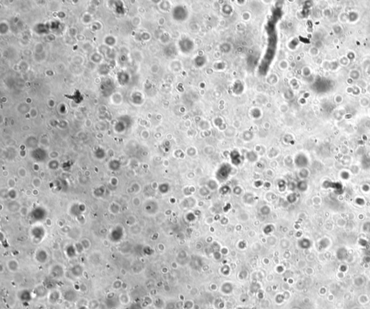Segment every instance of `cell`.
<instances>
[{"mask_svg": "<svg viewBox=\"0 0 370 309\" xmlns=\"http://www.w3.org/2000/svg\"><path fill=\"white\" fill-rule=\"evenodd\" d=\"M33 296L37 298H43L49 294L47 290L44 288L43 285H38L36 286L33 290Z\"/></svg>", "mask_w": 370, "mask_h": 309, "instance_id": "cell-4", "label": "cell"}, {"mask_svg": "<svg viewBox=\"0 0 370 309\" xmlns=\"http://www.w3.org/2000/svg\"><path fill=\"white\" fill-rule=\"evenodd\" d=\"M80 291L82 292V293H85L87 291V287L85 286L84 284H82L80 285Z\"/></svg>", "mask_w": 370, "mask_h": 309, "instance_id": "cell-7", "label": "cell"}, {"mask_svg": "<svg viewBox=\"0 0 370 309\" xmlns=\"http://www.w3.org/2000/svg\"><path fill=\"white\" fill-rule=\"evenodd\" d=\"M61 298L60 291L58 290H53L49 293L48 294V301L50 304L55 305L59 302V300Z\"/></svg>", "mask_w": 370, "mask_h": 309, "instance_id": "cell-2", "label": "cell"}, {"mask_svg": "<svg viewBox=\"0 0 370 309\" xmlns=\"http://www.w3.org/2000/svg\"><path fill=\"white\" fill-rule=\"evenodd\" d=\"M17 297L20 301L23 303H28L33 298V292H30L29 290H20L17 293Z\"/></svg>", "mask_w": 370, "mask_h": 309, "instance_id": "cell-1", "label": "cell"}, {"mask_svg": "<svg viewBox=\"0 0 370 309\" xmlns=\"http://www.w3.org/2000/svg\"><path fill=\"white\" fill-rule=\"evenodd\" d=\"M121 286H122V283L120 281H119V280H116V282H114V284H113V288L116 290L120 289Z\"/></svg>", "mask_w": 370, "mask_h": 309, "instance_id": "cell-6", "label": "cell"}, {"mask_svg": "<svg viewBox=\"0 0 370 309\" xmlns=\"http://www.w3.org/2000/svg\"><path fill=\"white\" fill-rule=\"evenodd\" d=\"M47 309H55V308H51V307H49V308H48Z\"/></svg>", "mask_w": 370, "mask_h": 309, "instance_id": "cell-9", "label": "cell"}, {"mask_svg": "<svg viewBox=\"0 0 370 309\" xmlns=\"http://www.w3.org/2000/svg\"><path fill=\"white\" fill-rule=\"evenodd\" d=\"M77 309H88V308L86 305H81V306L79 307V308H77Z\"/></svg>", "mask_w": 370, "mask_h": 309, "instance_id": "cell-8", "label": "cell"}, {"mask_svg": "<svg viewBox=\"0 0 370 309\" xmlns=\"http://www.w3.org/2000/svg\"><path fill=\"white\" fill-rule=\"evenodd\" d=\"M64 299L68 302H74L77 300V294L75 290H66L62 293Z\"/></svg>", "mask_w": 370, "mask_h": 309, "instance_id": "cell-3", "label": "cell"}, {"mask_svg": "<svg viewBox=\"0 0 370 309\" xmlns=\"http://www.w3.org/2000/svg\"><path fill=\"white\" fill-rule=\"evenodd\" d=\"M129 296L127 293H122L119 296V301L121 304L127 305L129 303Z\"/></svg>", "mask_w": 370, "mask_h": 309, "instance_id": "cell-5", "label": "cell"}]
</instances>
